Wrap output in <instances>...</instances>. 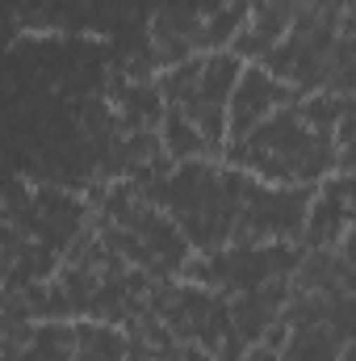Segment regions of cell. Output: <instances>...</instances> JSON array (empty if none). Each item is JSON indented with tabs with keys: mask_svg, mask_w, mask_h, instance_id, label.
<instances>
[{
	"mask_svg": "<svg viewBox=\"0 0 356 361\" xmlns=\"http://www.w3.org/2000/svg\"><path fill=\"white\" fill-rule=\"evenodd\" d=\"M352 257H356V235H352Z\"/></svg>",
	"mask_w": 356,
	"mask_h": 361,
	"instance_id": "2",
	"label": "cell"
},
{
	"mask_svg": "<svg viewBox=\"0 0 356 361\" xmlns=\"http://www.w3.org/2000/svg\"><path fill=\"white\" fill-rule=\"evenodd\" d=\"M276 105V85L265 80L260 72H252L248 80L235 85V101H231V130L235 135H248L256 130L260 122L268 118V109Z\"/></svg>",
	"mask_w": 356,
	"mask_h": 361,
	"instance_id": "1",
	"label": "cell"
}]
</instances>
